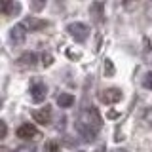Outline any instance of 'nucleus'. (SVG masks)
Returning a JSON list of instances; mask_svg holds the SVG:
<instances>
[{
    "mask_svg": "<svg viewBox=\"0 0 152 152\" xmlns=\"http://www.w3.org/2000/svg\"><path fill=\"white\" fill-rule=\"evenodd\" d=\"M6 133H8V126H6V122H4V120H0V139H4Z\"/></svg>",
    "mask_w": 152,
    "mask_h": 152,
    "instance_id": "obj_15",
    "label": "nucleus"
},
{
    "mask_svg": "<svg viewBox=\"0 0 152 152\" xmlns=\"http://www.w3.org/2000/svg\"><path fill=\"white\" fill-rule=\"evenodd\" d=\"M36 61H38L36 53H32V51H25L23 55H19L17 65L21 66V69H32V66L36 65Z\"/></svg>",
    "mask_w": 152,
    "mask_h": 152,
    "instance_id": "obj_9",
    "label": "nucleus"
},
{
    "mask_svg": "<svg viewBox=\"0 0 152 152\" xmlns=\"http://www.w3.org/2000/svg\"><path fill=\"white\" fill-rule=\"evenodd\" d=\"M44 65H46V66L51 65V55H46V53H44Z\"/></svg>",
    "mask_w": 152,
    "mask_h": 152,
    "instance_id": "obj_19",
    "label": "nucleus"
},
{
    "mask_svg": "<svg viewBox=\"0 0 152 152\" xmlns=\"http://www.w3.org/2000/svg\"><path fill=\"white\" fill-rule=\"evenodd\" d=\"M42 6H44V4H42V2H36V4H32V8H36V10H40Z\"/></svg>",
    "mask_w": 152,
    "mask_h": 152,
    "instance_id": "obj_20",
    "label": "nucleus"
},
{
    "mask_svg": "<svg viewBox=\"0 0 152 152\" xmlns=\"http://www.w3.org/2000/svg\"><path fill=\"white\" fill-rule=\"evenodd\" d=\"M66 31H69V34L72 36L76 42H84V40H88V36H89V27L84 25V23H80V21L70 23V25L66 27Z\"/></svg>",
    "mask_w": 152,
    "mask_h": 152,
    "instance_id": "obj_2",
    "label": "nucleus"
},
{
    "mask_svg": "<svg viewBox=\"0 0 152 152\" xmlns=\"http://www.w3.org/2000/svg\"><path fill=\"white\" fill-rule=\"evenodd\" d=\"M103 126V120H101V114L97 112V108H82L74 122V127L76 131L80 133V137H84V141H93L97 131L101 129Z\"/></svg>",
    "mask_w": 152,
    "mask_h": 152,
    "instance_id": "obj_1",
    "label": "nucleus"
},
{
    "mask_svg": "<svg viewBox=\"0 0 152 152\" xmlns=\"http://www.w3.org/2000/svg\"><path fill=\"white\" fill-rule=\"evenodd\" d=\"M27 32L28 31L23 27V23H19V25L12 27V31H10V38H12V42H15V44H23V42H25Z\"/></svg>",
    "mask_w": 152,
    "mask_h": 152,
    "instance_id": "obj_8",
    "label": "nucleus"
},
{
    "mask_svg": "<svg viewBox=\"0 0 152 152\" xmlns=\"http://www.w3.org/2000/svg\"><path fill=\"white\" fill-rule=\"evenodd\" d=\"M46 148L50 150V152H57V148H59V146H57V142H48Z\"/></svg>",
    "mask_w": 152,
    "mask_h": 152,
    "instance_id": "obj_16",
    "label": "nucleus"
},
{
    "mask_svg": "<svg viewBox=\"0 0 152 152\" xmlns=\"http://www.w3.org/2000/svg\"><path fill=\"white\" fill-rule=\"evenodd\" d=\"M142 86H145L146 89H152V70L145 74V78H142Z\"/></svg>",
    "mask_w": 152,
    "mask_h": 152,
    "instance_id": "obj_13",
    "label": "nucleus"
},
{
    "mask_svg": "<svg viewBox=\"0 0 152 152\" xmlns=\"http://www.w3.org/2000/svg\"><path fill=\"white\" fill-rule=\"evenodd\" d=\"M104 70H108V74L114 72V66H112V63H110V59H107V63H104Z\"/></svg>",
    "mask_w": 152,
    "mask_h": 152,
    "instance_id": "obj_17",
    "label": "nucleus"
},
{
    "mask_svg": "<svg viewBox=\"0 0 152 152\" xmlns=\"http://www.w3.org/2000/svg\"><path fill=\"white\" fill-rule=\"evenodd\" d=\"M15 152H36V146L34 145H21Z\"/></svg>",
    "mask_w": 152,
    "mask_h": 152,
    "instance_id": "obj_14",
    "label": "nucleus"
},
{
    "mask_svg": "<svg viewBox=\"0 0 152 152\" xmlns=\"http://www.w3.org/2000/svg\"><path fill=\"white\" fill-rule=\"evenodd\" d=\"M99 99H101L103 103H107V104H114V103H118L122 99V89H118V88L103 89V91L99 93Z\"/></svg>",
    "mask_w": 152,
    "mask_h": 152,
    "instance_id": "obj_3",
    "label": "nucleus"
},
{
    "mask_svg": "<svg viewBox=\"0 0 152 152\" xmlns=\"http://www.w3.org/2000/svg\"><path fill=\"white\" fill-rule=\"evenodd\" d=\"M32 118H34V122L42 124V126H48V124L51 122V107H42L40 110H32Z\"/></svg>",
    "mask_w": 152,
    "mask_h": 152,
    "instance_id": "obj_6",
    "label": "nucleus"
},
{
    "mask_svg": "<svg viewBox=\"0 0 152 152\" xmlns=\"http://www.w3.org/2000/svg\"><path fill=\"white\" fill-rule=\"evenodd\" d=\"M46 95H48V88H46V84L36 82V84H32V86H31V97H32V101H34V103H42V101L46 99Z\"/></svg>",
    "mask_w": 152,
    "mask_h": 152,
    "instance_id": "obj_5",
    "label": "nucleus"
},
{
    "mask_svg": "<svg viewBox=\"0 0 152 152\" xmlns=\"http://www.w3.org/2000/svg\"><path fill=\"white\" fill-rule=\"evenodd\" d=\"M57 104H59L61 108H69L74 104V97L70 93H61L59 97H57Z\"/></svg>",
    "mask_w": 152,
    "mask_h": 152,
    "instance_id": "obj_12",
    "label": "nucleus"
},
{
    "mask_svg": "<svg viewBox=\"0 0 152 152\" xmlns=\"http://www.w3.org/2000/svg\"><path fill=\"white\" fill-rule=\"evenodd\" d=\"M23 27L27 28V31L31 32H36V31H42L44 27H48V21H44V19H38V17H27L23 19Z\"/></svg>",
    "mask_w": 152,
    "mask_h": 152,
    "instance_id": "obj_7",
    "label": "nucleus"
},
{
    "mask_svg": "<svg viewBox=\"0 0 152 152\" xmlns=\"http://www.w3.org/2000/svg\"><path fill=\"white\" fill-rule=\"evenodd\" d=\"M0 10H2L4 15H15V13L21 12V4L12 2V0H4V2L0 4Z\"/></svg>",
    "mask_w": 152,
    "mask_h": 152,
    "instance_id": "obj_10",
    "label": "nucleus"
},
{
    "mask_svg": "<svg viewBox=\"0 0 152 152\" xmlns=\"http://www.w3.org/2000/svg\"><path fill=\"white\" fill-rule=\"evenodd\" d=\"M17 137L19 139H25V141H31V139L40 137V131H38L36 126H32V124H23V126L17 127Z\"/></svg>",
    "mask_w": 152,
    "mask_h": 152,
    "instance_id": "obj_4",
    "label": "nucleus"
},
{
    "mask_svg": "<svg viewBox=\"0 0 152 152\" xmlns=\"http://www.w3.org/2000/svg\"><path fill=\"white\" fill-rule=\"evenodd\" d=\"M112 152H127V150H124V148H116V150H112Z\"/></svg>",
    "mask_w": 152,
    "mask_h": 152,
    "instance_id": "obj_21",
    "label": "nucleus"
},
{
    "mask_svg": "<svg viewBox=\"0 0 152 152\" xmlns=\"http://www.w3.org/2000/svg\"><path fill=\"white\" fill-rule=\"evenodd\" d=\"M103 2H93L91 4V8H89V13L93 15V19H95V23H103L104 21V13H103Z\"/></svg>",
    "mask_w": 152,
    "mask_h": 152,
    "instance_id": "obj_11",
    "label": "nucleus"
},
{
    "mask_svg": "<svg viewBox=\"0 0 152 152\" xmlns=\"http://www.w3.org/2000/svg\"><path fill=\"white\" fill-rule=\"evenodd\" d=\"M0 152H10V150L8 148H0Z\"/></svg>",
    "mask_w": 152,
    "mask_h": 152,
    "instance_id": "obj_22",
    "label": "nucleus"
},
{
    "mask_svg": "<svg viewBox=\"0 0 152 152\" xmlns=\"http://www.w3.org/2000/svg\"><path fill=\"white\" fill-rule=\"evenodd\" d=\"M145 122L152 126V110H146V114H145Z\"/></svg>",
    "mask_w": 152,
    "mask_h": 152,
    "instance_id": "obj_18",
    "label": "nucleus"
}]
</instances>
